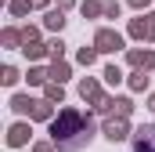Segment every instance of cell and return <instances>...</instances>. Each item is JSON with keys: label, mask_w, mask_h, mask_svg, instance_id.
I'll return each instance as SVG.
<instances>
[{"label": "cell", "mask_w": 155, "mask_h": 152, "mask_svg": "<svg viewBox=\"0 0 155 152\" xmlns=\"http://www.w3.org/2000/svg\"><path fill=\"white\" fill-rule=\"evenodd\" d=\"M51 134H54V145L61 152H79L90 141V134H94V119L76 112V109H65V112L51 123Z\"/></svg>", "instance_id": "cell-1"}, {"label": "cell", "mask_w": 155, "mask_h": 152, "mask_svg": "<svg viewBox=\"0 0 155 152\" xmlns=\"http://www.w3.org/2000/svg\"><path fill=\"white\" fill-rule=\"evenodd\" d=\"M134 152H155V123L141 127L134 134Z\"/></svg>", "instance_id": "cell-2"}, {"label": "cell", "mask_w": 155, "mask_h": 152, "mask_svg": "<svg viewBox=\"0 0 155 152\" xmlns=\"http://www.w3.org/2000/svg\"><path fill=\"white\" fill-rule=\"evenodd\" d=\"M97 43H101V51H112V47H119V36H112V33H101V36H97Z\"/></svg>", "instance_id": "cell-3"}]
</instances>
